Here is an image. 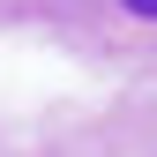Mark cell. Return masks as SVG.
I'll list each match as a JSON object with an SVG mask.
<instances>
[{
	"label": "cell",
	"instance_id": "cell-1",
	"mask_svg": "<svg viewBox=\"0 0 157 157\" xmlns=\"http://www.w3.org/2000/svg\"><path fill=\"white\" fill-rule=\"evenodd\" d=\"M127 15H150V23H157V0H127Z\"/></svg>",
	"mask_w": 157,
	"mask_h": 157
}]
</instances>
